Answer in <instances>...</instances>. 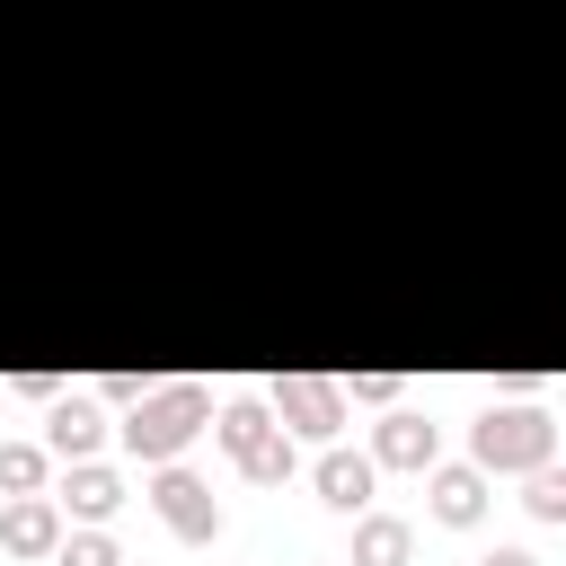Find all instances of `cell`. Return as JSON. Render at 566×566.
I'll return each mask as SVG.
<instances>
[{
    "instance_id": "cell-1",
    "label": "cell",
    "mask_w": 566,
    "mask_h": 566,
    "mask_svg": "<svg viewBox=\"0 0 566 566\" xmlns=\"http://www.w3.org/2000/svg\"><path fill=\"white\" fill-rule=\"evenodd\" d=\"M203 424H212V389H203V380H150V389L124 407L115 433H124L133 460H177Z\"/></svg>"
},
{
    "instance_id": "cell-2",
    "label": "cell",
    "mask_w": 566,
    "mask_h": 566,
    "mask_svg": "<svg viewBox=\"0 0 566 566\" xmlns=\"http://www.w3.org/2000/svg\"><path fill=\"white\" fill-rule=\"evenodd\" d=\"M557 442H566V424L539 416V407H486V416L469 424V460H478L486 478H522V469L557 460Z\"/></svg>"
},
{
    "instance_id": "cell-3",
    "label": "cell",
    "mask_w": 566,
    "mask_h": 566,
    "mask_svg": "<svg viewBox=\"0 0 566 566\" xmlns=\"http://www.w3.org/2000/svg\"><path fill=\"white\" fill-rule=\"evenodd\" d=\"M212 442L239 460V478H256V486H283L292 469H301V451H292V433L274 424V407L265 398H230L221 416H212Z\"/></svg>"
},
{
    "instance_id": "cell-4",
    "label": "cell",
    "mask_w": 566,
    "mask_h": 566,
    "mask_svg": "<svg viewBox=\"0 0 566 566\" xmlns=\"http://www.w3.org/2000/svg\"><path fill=\"white\" fill-rule=\"evenodd\" d=\"M265 407H274L283 433H318V442H327V433L345 424V380H327V371H283Z\"/></svg>"
},
{
    "instance_id": "cell-5",
    "label": "cell",
    "mask_w": 566,
    "mask_h": 566,
    "mask_svg": "<svg viewBox=\"0 0 566 566\" xmlns=\"http://www.w3.org/2000/svg\"><path fill=\"white\" fill-rule=\"evenodd\" d=\"M150 504H159V522H168L177 539H221V504H212V486H203L195 469L159 460V478H150Z\"/></svg>"
},
{
    "instance_id": "cell-6",
    "label": "cell",
    "mask_w": 566,
    "mask_h": 566,
    "mask_svg": "<svg viewBox=\"0 0 566 566\" xmlns=\"http://www.w3.org/2000/svg\"><path fill=\"white\" fill-rule=\"evenodd\" d=\"M424 504H433V522H451V531L486 522V469H478V460H433V469H424Z\"/></svg>"
},
{
    "instance_id": "cell-7",
    "label": "cell",
    "mask_w": 566,
    "mask_h": 566,
    "mask_svg": "<svg viewBox=\"0 0 566 566\" xmlns=\"http://www.w3.org/2000/svg\"><path fill=\"white\" fill-rule=\"evenodd\" d=\"M97 442H106L97 389H62L53 416H44V451H53V460H97Z\"/></svg>"
},
{
    "instance_id": "cell-8",
    "label": "cell",
    "mask_w": 566,
    "mask_h": 566,
    "mask_svg": "<svg viewBox=\"0 0 566 566\" xmlns=\"http://www.w3.org/2000/svg\"><path fill=\"white\" fill-rule=\"evenodd\" d=\"M0 548H9V557H53V548H62V504H53V495H9Z\"/></svg>"
},
{
    "instance_id": "cell-9",
    "label": "cell",
    "mask_w": 566,
    "mask_h": 566,
    "mask_svg": "<svg viewBox=\"0 0 566 566\" xmlns=\"http://www.w3.org/2000/svg\"><path fill=\"white\" fill-rule=\"evenodd\" d=\"M310 478H318V504L363 513V504H371V486H380V460H371V451H327Z\"/></svg>"
},
{
    "instance_id": "cell-10",
    "label": "cell",
    "mask_w": 566,
    "mask_h": 566,
    "mask_svg": "<svg viewBox=\"0 0 566 566\" xmlns=\"http://www.w3.org/2000/svg\"><path fill=\"white\" fill-rule=\"evenodd\" d=\"M433 451H442V442H433V424H424V416H407V407H398V416H380V433H371V460H380V469H433Z\"/></svg>"
},
{
    "instance_id": "cell-11",
    "label": "cell",
    "mask_w": 566,
    "mask_h": 566,
    "mask_svg": "<svg viewBox=\"0 0 566 566\" xmlns=\"http://www.w3.org/2000/svg\"><path fill=\"white\" fill-rule=\"evenodd\" d=\"M62 504H71L80 522H106V513L124 504V478H115L106 460H71V486H62Z\"/></svg>"
},
{
    "instance_id": "cell-12",
    "label": "cell",
    "mask_w": 566,
    "mask_h": 566,
    "mask_svg": "<svg viewBox=\"0 0 566 566\" xmlns=\"http://www.w3.org/2000/svg\"><path fill=\"white\" fill-rule=\"evenodd\" d=\"M416 557V531L398 513H363L354 522V566H407Z\"/></svg>"
},
{
    "instance_id": "cell-13",
    "label": "cell",
    "mask_w": 566,
    "mask_h": 566,
    "mask_svg": "<svg viewBox=\"0 0 566 566\" xmlns=\"http://www.w3.org/2000/svg\"><path fill=\"white\" fill-rule=\"evenodd\" d=\"M44 469H53L44 442H0V495H44Z\"/></svg>"
},
{
    "instance_id": "cell-14",
    "label": "cell",
    "mask_w": 566,
    "mask_h": 566,
    "mask_svg": "<svg viewBox=\"0 0 566 566\" xmlns=\"http://www.w3.org/2000/svg\"><path fill=\"white\" fill-rule=\"evenodd\" d=\"M522 504H531V522H566V469L557 460L522 469Z\"/></svg>"
},
{
    "instance_id": "cell-15",
    "label": "cell",
    "mask_w": 566,
    "mask_h": 566,
    "mask_svg": "<svg viewBox=\"0 0 566 566\" xmlns=\"http://www.w3.org/2000/svg\"><path fill=\"white\" fill-rule=\"evenodd\" d=\"M53 566H124V548H115L106 531H62V548H53Z\"/></svg>"
},
{
    "instance_id": "cell-16",
    "label": "cell",
    "mask_w": 566,
    "mask_h": 566,
    "mask_svg": "<svg viewBox=\"0 0 566 566\" xmlns=\"http://www.w3.org/2000/svg\"><path fill=\"white\" fill-rule=\"evenodd\" d=\"M142 389H150V380H142V371H106V380H97V398H115V407H133V398H142Z\"/></svg>"
},
{
    "instance_id": "cell-17",
    "label": "cell",
    "mask_w": 566,
    "mask_h": 566,
    "mask_svg": "<svg viewBox=\"0 0 566 566\" xmlns=\"http://www.w3.org/2000/svg\"><path fill=\"white\" fill-rule=\"evenodd\" d=\"M9 389H18V398H44V407H53V398H62V380H53V371H18V380H9Z\"/></svg>"
},
{
    "instance_id": "cell-18",
    "label": "cell",
    "mask_w": 566,
    "mask_h": 566,
    "mask_svg": "<svg viewBox=\"0 0 566 566\" xmlns=\"http://www.w3.org/2000/svg\"><path fill=\"white\" fill-rule=\"evenodd\" d=\"M354 398H398V371H354Z\"/></svg>"
},
{
    "instance_id": "cell-19",
    "label": "cell",
    "mask_w": 566,
    "mask_h": 566,
    "mask_svg": "<svg viewBox=\"0 0 566 566\" xmlns=\"http://www.w3.org/2000/svg\"><path fill=\"white\" fill-rule=\"evenodd\" d=\"M478 566H539V557H522V548H495V557H478Z\"/></svg>"
}]
</instances>
